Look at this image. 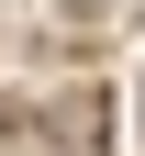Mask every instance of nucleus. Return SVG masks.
I'll use <instances>...</instances> for the list:
<instances>
[{
    "label": "nucleus",
    "instance_id": "1",
    "mask_svg": "<svg viewBox=\"0 0 145 156\" xmlns=\"http://www.w3.org/2000/svg\"><path fill=\"white\" fill-rule=\"evenodd\" d=\"M0 156H11V123H0Z\"/></svg>",
    "mask_w": 145,
    "mask_h": 156
}]
</instances>
